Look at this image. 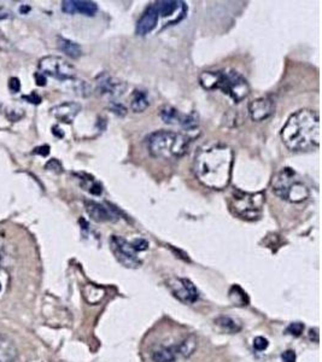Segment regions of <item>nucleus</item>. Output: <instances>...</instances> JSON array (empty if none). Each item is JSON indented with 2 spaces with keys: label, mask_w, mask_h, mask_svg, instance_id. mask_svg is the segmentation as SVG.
I'll return each instance as SVG.
<instances>
[{
  "label": "nucleus",
  "mask_w": 322,
  "mask_h": 362,
  "mask_svg": "<svg viewBox=\"0 0 322 362\" xmlns=\"http://www.w3.org/2000/svg\"><path fill=\"white\" fill-rule=\"evenodd\" d=\"M233 165L231 147L222 144L205 145L195 153L193 171L198 181L207 189L224 190L230 185Z\"/></svg>",
  "instance_id": "f257e3e1"
},
{
  "label": "nucleus",
  "mask_w": 322,
  "mask_h": 362,
  "mask_svg": "<svg viewBox=\"0 0 322 362\" xmlns=\"http://www.w3.org/2000/svg\"><path fill=\"white\" fill-rule=\"evenodd\" d=\"M281 140L291 151H310L320 145V117L310 109L294 113L282 127Z\"/></svg>",
  "instance_id": "f03ea898"
},
{
  "label": "nucleus",
  "mask_w": 322,
  "mask_h": 362,
  "mask_svg": "<svg viewBox=\"0 0 322 362\" xmlns=\"http://www.w3.org/2000/svg\"><path fill=\"white\" fill-rule=\"evenodd\" d=\"M199 81L203 88L222 90L236 103L244 101L250 93L246 78L236 70L204 71L199 76Z\"/></svg>",
  "instance_id": "7ed1b4c3"
},
{
  "label": "nucleus",
  "mask_w": 322,
  "mask_h": 362,
  "mask_svg": "<svg viewBox=\"0 0 322 362\" xmlns=\"http://www.w3.org/2000/svg\"><path fill=\"white\" fill-rule=\"evenodd\" d=\"M189 139L181 133L158 131L147 139V149L156 158L171 159L183 156L188 149Z\"/></svg>",
  "instance_id": "20e7f679"
},
{
  "label": "nucleus",
  "mask_w": 322,
  "mask_h": 362,
  "mask_svg": "<svg viewBox=\"0 0 322 362\" xmlns=\"http://www.w3.org/2000/svg\"><path fill=\"white\" fill-rule=\"evenodd\" d=\"M273 191L280 198L291 203H300L309 197V189L303 181L297 179L293 169L286 167L273 180Z\"/></svg>",
  "instance_id": "39448f33"
},
{
  "label": "nucleus",
  "mask_w": 322,
  "mask_h": 362,
  "mask_svg": "<svg viewBox=\"0 0 322 362\" xmlns=\"http://www.w3.org/2000/svg\"><path fill=\"white\" fill-rule=\"evenodd\" d=\"M264 202H266V196L263 192L246 193L234 191L231 199V209L242 219L254 221L260 219Z\"/></svg>",
  "instance_id": "423d86ee"
},
{
  "label": "nucleus",
  "mask_w": 322,
  "mask_h": 362,
  "mask_svg": "<svg viewBox=\"0 0 322 362\" xmlns=\"http://www.w3.org/2000/svg\"><path fill=\"white\" fill-rule=\"evenodd\" d=\"M39 70L45 76H51L59 81L73 80L76 75V70L70 63L57 56H47L40 59Z\"/></svg>",
  "instance_id": "0eeeda50"
},
{
  "label": "nucleus",
  "mask_w": 322,
  "mask_h": 362,
  "mask_svg": "<svg viewBox=\"0 0 322 362\" xmlns=\"http://www.w3.org/2000/svg\"><path fill=\"white\" fill-rule=\"evenodd\" d=\"M109 244L115 258L123 267L131 268V269H137L140 267L141 259L138 257V251L132 245V243L120 235H113Z\"/></svg>",
  "instance_id": "6e6552de"
},
{
  "label": "nucleus",
  "mask_w": 322,
  "mask_h": 362,
  "mask_svg": "<svg viewBox=\"0 0 322 362\" xmlns=\"http://www.w3.org/2000/svg\"><path fill=\"white\" fill-rule=\"evenodd\" d=\"M168 288H169L174 297H176L177 300L181 301L182 303H195V302L198 301V298H199V292H198L197 288H195L194 284L188 279L174 278V279L169 280Z\"/></svg>",
  "instance_id": "1a4fd4ad"
},
{
  "label": "nucleus",
  "mask_w": 322,
  "mask_h": 362,
  "mask_svg": "<svg viewBox=\"0 0 322 362\" xmlns=\"http://www.w3.org/2000/svg\"><path fill=\"white\" fill-rule=\"evenodd\" d=\"M85 208L89 217L97 222H114L120 219L119 211L115 208H111L109 204H100L93 201H86Z\"/></svg>",
  "instance_id": "9d476101"
},
{
  "label": "nucleus",
  "mask_w": 322,
  "mask_h": 362,
  "mask_svg": "<svg viewBox=\"0 0 322 362\" xmlns=\"http://www.w3.org/2000/svg\"><path fill=\"white\" fill-rule=\"evenodd\" d=\"M275 110V103L269 97L255 99L249 104V114L256 122L269 119Z\"/></svg>",
  "instance_id": "9b49d317"
},
{
  "label": "nucleus",
  "mask_w": 322,
  "mask_h": 362,
  "mask_svg": "<svg viewBox=\"0 0 322 362\" xmlns=\"http://www.w3.org/2000/svg\"><path fill=\"white\" fill-rule=\"evenodd\" d=\"M97 86L99 93L110 97V98H116V97L122 96L126 89L125 82L108 74L99 75L97 78Z\"/></svg>",
  "instance_id": "f8f14e48"
},
{
  "label": "nucleus",
  "mask_w": 322,
  "mask_h": 362,
  "mask_svg": "<svg viewBox=\"0 0 322 362\" xmlns=\"http://www.w3.org/2000/svg\"><path fill=\"white\" fill-rule=\"evenodd\" d=\"M158 11L156 5L153 4L146 9L145 12L141 15V17L138 21L137 27H135V32H137L138 35L144 36L149 34L150 32H152L153 29L156 28L158 22Z\"/></svg>",
  "instance_id": "ddd939ff"
},
{
  "label": "nucleus",
  "mask_w": 322,
  "mask_h": 362,
  "mask_svg": "<svg viewBox=\"0 0 322 362\" xmlns=\"http://www.w3.org/2000/svg\"><path fill=\"white\" fill-rule=\"evenodd\" d=\"M62 10L65 14H82L85 16H94L98 11V6L94 2L86 0H65L62 3Z\"/></svg>",
  "instance_id": "4468645a"
},
{
  "label": "nucleus",
  "mask_w": 322,
  "mask_h": 362,
  "mask_svg": "<svg viewBox=\"0 0 322 362\" xmlns=\"http://www.w3.org/2000/svg\"><path fill=\"white\" fill-rule=\"evenodd\" d=\"M81 111V105L79 103L75 102H67L63 103V104L56 105L51 109V114L52 116H55L57 120L62 121L64 123H71L74 121L75 117L77 116Z\"/></svg>",
  "instance_id": "2eb2a0df"
},
{
  "label": "nucleus",
  "mask_w": 322,
  "mask_h": 362,
  "mask_svg": "<svg viewBox=\"0 0 322 362\" xmlns=\"http://www.w3.org/2000/svg\"><path fill=\"white\" fill-rule=\"evenodd\" d=\"M19 350L13 340L0 334V362H16Z\"/></svg>",
  "instance_id": "dca6fc26"
},
{
  "label": "nucleus",
  "mask_w": 322,
  "mask_h": 362,
  "mask_svg": "<svg viewBox=\"0 0 322 362\" xmlns=\"http://www.w3.org/2000/svg\"><path fill=\"white\" fill-rule=\"evenodd\" d=\"M179 357L180 351L177 344L170 346H161L152 354V360L155 362H175Z\"/></svg>",
  "instance_id": "f3484780"
},
{
  "label": "nucleus",
  "mask_w": 322,
  "mask_h": 362,
  "mask_svg": "<svg viewBox=\"0 0 322 362\" xmlns=\"http://www.w3.org/2000/svg\"><path fill=\"white\" fill-rule=\"evenodd\" d=\"M159 116L163 120V122L168 123V125H179L183 126L185 122L186 115L180 113L177 109H175L171 105H164L163 108L159 110Z\"/></svg>",
  "instance_id": "a211bd4d"
},
{
  "label": "nucleus",
  "mask_w": 322,
  "mask_h": 362,
  "mask_svg": "<svg viewBox=\"0 0 322 362\" xmlns=\"http://www.w3.org/2000/svg\"><path fill=\"white\" fill-rule=\"evenodd\" d=\"M150 107V99L145 90L135 89L131 98V109L133 113H144Z\"/></svg>",
  "instance_id": "6ab92c4d"
},
{
  "label": "nucleus",
  "mask_w": 322,
  "mask_h": 362,
  "mask_svg": "<svg viewBox=\"0 0 322 362\" xmlns=\"http://www.w3.org/2000/svg\"><path fill=\"white\" fill-rule=\"evenodd\" d=\"M216 326L221 328V331L227 332V333H238L242 330V324L236 319L231 318V316H220L215 320Z\"/></svg>",
  "instance_id": "aec40b11"
},
{
  "label": "nucleus",
  "mask_w": 322,
  "mask_h": 362,
  "mask_svg": "<svg viewBox=\"0 0 322 362\" xmlns=\"http://www.w3.org/2000/svg\"><path fill=\"white\" fill-rule=\"evenodd\" d=\"M58 48L62 51V52H64L67 56L74 59L79 58L81 53H82L81 47L76 44V42L68 40V39L64 38H58Z\"/></svg>",
  "instance_id": "412c9836"
},
{
  "label": "nucleus",
  "mask_w": 322,
  "mask_h": 362,
  "mask_svg": "<svg viewBox=\"0 0 322 362\" xmlns=\"http://www.w3.org/2000/svg\"><path fill=\"white\" fill-rule=\"evenodd\" d=\"M155 5L156 8H157L159 16L169 17L173 14H175L177 9L181 8L183 3L173 2V0H163V2H157Z\"/></svg>",
  "instance_id": "4be33fe9"
},
{
  "label": "nucleus",
  "mask_w": 322,
  "mask_h": 362,
  "mask_svg": "<svg viewBox=\"0 0 322 362\" xmlns=\"http://www.w3.org/2000/svg\"><path fill=\"white\" fill-rule=\"evenodd\" d=\"M230 300L234 306H248L249 297L244 290L239 285H233L230 290Z\"/></svg>",
  "instance_id": "5701e85b"
},
{
  "label": "nucleus",
  "mask_w": 322,
  "mask_h": 362,
  "mask_svg": "<svg viewBox=\"0 0 322 362\" xmlns=\"http://www.w3.org/2000/svg\"><path fill=\"white\" fill-rule=\"evenodd\" d=\"M80 180H81V186H82L86 191L92 193V195L100 196L101 193H103V186H101V184L98 183V181L93 176H91V175L85 174Z\"/></svg>",
  "instance_id": "b1692460"
},
{
  "label": "nucleus",
  "mask_w": 322,
  "mask_h": 362,
  "mask_svg": "<svg viewBox=\"0 0 322 362\" xmlns=\"http://www.w3.org/2000/svg\"><path fill=\"white\" fill-rule=\"evenodd\" d=\"M179 345V351H180V356L181 357H188L194 352L195 348H197V340L193 336L186 338L185 340H182L181 343L177 344Z\"/></svg>",
  "instance_id": "393cba45"
},
{
  "label": "nucleus",
  "mask_w": 322,
  "mask_h": 362,
  "mask_svg": "<svg viewBox=\"0 0 322 362\" xmlns=\"http://www.w3.org/2000/svg\"><path fill=\"white\" fill-rule=\"evenodd\" d=\"M10 274L5 268L0 267V301L5 297L10 289Z\"/></svg>",
  "instance_id": "a878e982"
},
{
  "label": "nucleus",
  "mask_w": 322,
  "mask_h": 362,
  "mask_svg": "<svg viewBox=\"0 0 322 362\" xmlns=\"http://www.w3.org/2000/svg\"><path fill=\"white\" fill-rule=\"evenodd\" d=\"M304 332V324L303 322H291L286 327V333L293 337H300Z\"/></svg>",
  "instance_id": "bb28decb"
},
{
  "label": "nucleus",
  "mask_w": 322,
  "mask_h": 362,
  "mask_svg": "<svg viewBox=\"0 0 322 362\" xmlns=\"http://www.w3.org/2000/svg\"><path fill=\"white\" fill-rule=\"evenodd\" d=\"M45 169H46V170L53 171V173H57V174L62 173L63 171V167H62L61 162L56 158L50 159V161L46 163V165H45Z\"/></svg>",
  "instance_id": "cd10ccee"
},
{
  "label": "nucleus",
  "mask_w": 322,
  "mask_h": 362,
  "mask_svg": "<svg viewBox=\"0 0 322 362\" xmlns=\"http://www.w3.org/2000/svg\"><path fill=\"white\" fill-rule=\"evenodd\" d=\"M269 345V342H268L267 338L264 337H256L254 339V348L257 350V351H263L266 350Z\"/></svg>",
  "instance_id": "c85d7f7f"
},
{
  "label": "nucleus",
  "mask_w": 322,
  "mask_h": 362,
  "mask_svg": "<svg viewBox=\"0 0 322 362\" xmlns=\"http://www.w3.org/2000/svg\"><path fill=\"white\" fill-rule=\"evenodd\" d=\"M132 245H133L134 249L139 252V251H145L147 247H149V243H147L145 239H143V238H139V239H135L132 241Z\"/></svg>",
  "instance_id": "c756f323"
},
{
  "label": "nucleus",
  "mask_w": 322,
  "mask_h": 362,
  "mask_svg": "<svg viewBox=\"0 0 322 362\" xmlns=\"http://www.w3.org/2000/svg\"><path fill=\"white\" fill-rule=\"evenodd\" d=\"M110 109L114 114L119 115V116H125L127 114V109L123 107L122 104H120V103H113Z\"/></svg>",
  "instance_id": "7c9ffc66"
},
{
  "label": "nucleus",
  "mask_w": 322,
  "mask_h": 362,
  "mask_svg": "<svg viewBox=\"0 0 322 362\" xmlns=\"http://www.w3.org/2000/svg\"><path fill=\"white\" fill-rule=\"evenodd\" d=\"M9 88L13 93H17L21 90V81L17 77H11L9 80Z\"/></svg>",
  "instance_id": "2f4dec72"
},
{
  "label": "nucleus",
  "mask_w": 322,
  "mask_h": 362,
  "mask_svg": "<svg viewBox=\"0 0 322 362\" xmlns=\"http://www.w3.org/2000/svg\"><path fill=\"white\" fill-rule=\"evenodd\" d=\"M282 362H296V352L293 350H286L281 355Z\"/></svg>",
  "instance_id": "473e14b6"
},
{
  "label": "nucleus",
  "mask_w": 322,
  "mask_h": 362,
  "mask_svg": "<svg viewBox=\"0 0 322 362\" xmlns=\"http://www.w3.org/2000/svg\"><path fill=\"white\" fill-rule=\"evenodd\" d=\"M22 98L28 103H32V104H40V102H41V98L35 92L31 93L29 96H23Z\"/></svg>",
  "instance_id": "72a5a7b5"
},
{
  "label": "nucleus",
  "mask_w": 322,
  "mask_h": 362,
  "mask_svg": "<svg viewBox=\"0 0 322 362\" xmlns=\"http://www.w3.org/2000/svg\"><path fill=\"white\" fill-rule=\"evenodd\" d=\"M33 153H34V155H40V156H44V157L47 156L50 153V146H47V145L39 146V147H37V149H34Z\"/></svg>",
  "instance_id": "f704fd0d"
},
{
  "label": "nucleus",
  "mask_w": 322,
  "mask_h": 362,
  "mask_svg": "<svg viewBox=\"0 0 322 362\" xmlns=\"http://www.w3.org/2000/svg\"><path fill=\"white\" fill-rule=\"evenodd\" d=\"M318 328L315 327V328H310L309 330V338L310 340H312V342L315 343H318Z\"/></svg>",
  "instance_id": "c9c22d12"
},
{
  "label": "nucleus",
  "mask_w": 322,
  "mask_h": 362,
  "mask_svg": "<svg viewBox=\"0 0 322 362\" xmlns=\"http://www.w3.org/2000/svg\"><path fill=\"white\" fill-rule=\"evenodd\" d=\"M35 81H37L38 86H45L46 84V76L41 72H37L35 74Z\"/></svg>",
  "instance_id": "e433bc0d"
},
{
  "label": "nucleus",
  "mask_w": 322,
  "mask_h": 362,
  "mask_svg": "<svg viewBox=\"0 0 322 362\" xmlns=\"http://www.w3.org/2000/svg\"><path fill=\"white\" fill-rule=\"evenodd\" d=\"M52 132H53V134L56 135V137H58V138H63V137H64V133L61 132V128H59L58 126L53 127Z\"/></svg>",
  "instance_id": "4c0bfd02"
},
{
  "label": "nucleus",
  "mask_w": 322,
  "mask_h": 362,
  "mask_svg": "<svg viewBox=\"0 0 322 362\" xmlns=\"http://www.w3.org/2000/svg\"><path fill=\"white\" fill-rule=\"evenodd\" d=\"M29 10H31V8H29V6H22V8H21V12H22V14H27V12H28Z\"/></svg>",
  "instance_id": "58836bf2"
},
{
  "label": "nucleus",
  "mask_w": 322,
  "mask_h": 362,
  "mask_svg": "<svg viewBox=\"0 0 322 362\" xmlns=\"http://www.w3.org/2000/svg\"><path fill=\"white\" fill-rule=\"evenodd\" d=\"M0 258H2V256H0Z\"/></svg>",
  "instance_id": "ea45409f"
}]
</instances>
